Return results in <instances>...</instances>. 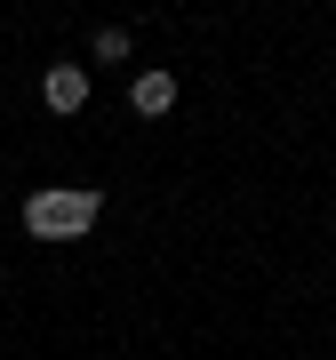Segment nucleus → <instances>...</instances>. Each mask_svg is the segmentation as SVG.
<instances>
[{
	"mask_svg": "<svg viewBox=\"0 0 336 360\" xmlns=\"http://www.w3.org/2000/svg\"><path fill=\"white\" fill-rule=\"evenodd\" d=\"M129 49H136V32H129V25H104L89 56H104V65H120V56H129Z\"/></svg>",
	"mask_w": 336,
	"mask_h": 360,
	"instance_id": "nucleus-4",
	"label": "nucleus"
},
{
	"mask_svg": "<svg viewBox=\"0 0 336 360\" xmlns=\"http://www.w3.org/2000/svg\"><path fill=\"white\" fill-rule=\"evenodd\" d=\"M16 217H25L32 240H89L96 217H104V193L96 184H32Z\"/></svg>",
	"mask_w": 336,
	"mask_h": 360,
	"instance_id": "nucleus-1",
	"label": "nucleus"
},
{
	"mask_svg": "<svg viewBox=\"0 0 336 360\" xmlns=\"http://www.w3.org/2000/svg\"><path fill=\"white\" fill-rule=\"evenodd\" d=\"M129 112L136 120H168V112H176V72H168V65H144L129 80Z\"/></svg>",
	"mask_w": 336,
	"mask_h": 360,
	"instance_id": "nucleus-3",
	"label": "nucleus"
},
{
	"mask_svg": "<svg viewBox=\"0 0 336 360\" xmlns=\"http://www.w3.org/2000/svg\"><path fill=\"white\" fill-rule=\"evenodd\" d=\"M40 104H49L56 120L89 112V65H72V56H56V65H40Z\"/></svg>",
	"mask_w": 336,
	"mask_h": 360,
	"instance_id": "nucleus-2",
	"label": "nucleus"
}]
</instances>
